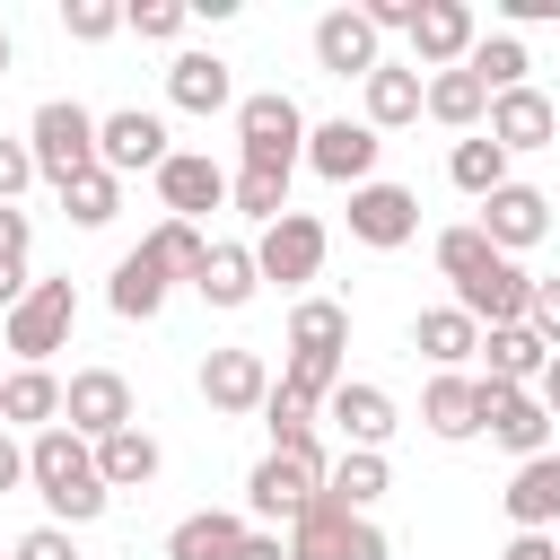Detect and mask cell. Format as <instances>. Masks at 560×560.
<instances>
[{"label": "cell", "instance_id": "obj_1", "mask_svg": "<svg viewBox=\"0 0 560 560\" xmlns=\"http://www.w3.org/2000/svg\"><path fill=\"white\" fill-rule=\"evenodd\" d=\"M26 481L44 490V508L52 516H70V525H88V516H105V481H96V446L79 438V429H35V446H26Z\"/></svg>", "mask_w": 560, "mask_h": 560}, {"label": "cell", "instance_id": "obj_2", "mask_svg": "<svg viewBox=\"0 0 560 560\" xmlns=\"http://www.w3.org/2000/svg\"><path fill=\"white\" fill-rule=\"evenodd\" d=\"M324 472H332V464H324L315 429H306V438H271V455H262V464L245 472V508H254V516H271V525H280V516L298 525V516L315 508Z\"/></svg>", "mask_w": 560, "mask_h": 560}, {"label": "cell", "instance_id": "obj_3", "mask_svg": "<svg viewBox=\"0 0 560 560\" xmlns=\"http://www.w3.org/2000/svg\"><path fill=\"white\" fill-rule=\"evenodd\" d=\"M26 149H35V175L61 192V184H79L96 166V114L79 96H44L35 122H26Z\"/></svg>", "mask_w": 560, "mask_h": 560}, {"label": "cell", "instance_id": "obj_4", "mask_svg": "<svg viewBox=\"0 0 560 560\" xmlns=\"http://www.w3.org/2000/svg\"><path fill=\"white\" fill-rule=\"evenodd\" d=\"M236 140H245V166H254V175H289V166L306 158V114H298V96H280V88L245 96V105H236Z\"/></svg>", "mask_w": 560, "mask_h": 560}, {"label": "cell", "instance_id": "obj_5", "mask_svg": "<svg viewBox=\"0 0 560 560\" xmlns=\"http://www.w3.org/2000/svg\"><path fill=\"white\" fill-rule=\"evenodd\" d=\"M70 324H79V289H70V280H35V289L9 306V350H18V368H44V359L70 341Z\"/></svg>", "mask_w": 560, "mask_h": 560}, {"label": "cell", "instance_id": "obj_6", "mask_svg": "<svg viewBox=\"0 0 560 560\" xmlns=\"http://www.w3.org/2000/svg\"><path fill=\"white\" fill-rule=\"evenodd\" d=\"M289 560H385V534H376L368 516H350V508H332V499L315 490V508L289 525Z\"/></svg>", "mask_w": 560, "mask_h": 560}, {"label": "cell", "instance_id": "obj_7", "mask_svg": "<svg viewBox=\"0 0 560 560\" xmlns=\"http://www.w3.org/2000/svg\"><path fill=\"white\" fill-rule=\"evenodd\" d=\"M324 219H306V210H280L271 228H262V245H254V271L262 280H280V289H298V280H315L324 271Z\"/></svg>", "mask_w": 560, "mask_h": 560}, {"label": "cell", "instance_id": "obj_8", "mask_svg": "<svg viewBox=\"0 0 560 560\" xmlns=\"http://www.w3.org/2000/svg\"><path fill=\"white\" fill-rule=\"evenodd\" d=\"M525 298H534V271H516L508 254H490V262H472V271L455 280V306H464L481 332H499V324H525Z\"/></svg>", "mask_w": 560, "mask_h": 560}, {"label": "cell", "instance_id": "obj_9", "mask_svg": "<svg viewBox=\"0 0 560 560\" xmlns=\"http://www.w3.org/2000/svg\"><path fill=\"white\" fill-rule=\"evenodd\" d=\"M481 385V429L525 464V455H551V411L534 402V385H490V376H472Z\"/></svg>", "mask_w": 560, "mask_h": 560}, {"label": "cell", "instance_id": "obj_10", "mask_svg": "<svg viewBox=\"0 0 560 560\" xmlns=\"http://www.w3.org/2000/svg\"><path fill=\"white\" fill-rule=\"evenodd\" d=\"M96 166L122 184V175H158L166 166V122L158 114H140V105H122V114H96Z\"/></svg>", "mask_w": 560, "mask_h": 560}, {"label": "cell", "instance_id": "obj_11", "mask_svg": "<svg viewBox=\"0 0 560 560\" xmlns=\"http://www.w3.org/2000/svg\"><path fill=\"white\" fill-rule=\"evenodd\" d=\"M376 158H385V140H376L368 122H350V114L306 131V166H315L324 184H350V192H359V184H376Z\"/></svg>", "mask_w": 560, "mask_h": 560}, {"label": "cell", "instance_id": "obj_12", "mask_svg": "<svg viewBox=\"0 0 560 560\" xmlns=\"http://www.w3.org/2000/svg\"><path fill=\"white\" fill-rule=\"evenodd\" d=\"M61 429H79L88 446L114 438V429H131V385H122L114 368H79V376L61 385Z\"/></svg>", "mask_w": 560, "mask_h": 560}, {"label": "cell", "instance_id": "obj_13", "mask_svg": "<svg viewBox=\"0 0 560 560\" xmlns=\"http://www.w3.org/2000/svg\"><path fill=\"white\" fill-rule=\"evenodd\" d=\"M350 236L376 245V254L411 245V236H420V192H411V184H359V192H350Z\"/></svg>", "mask_w": 560, "mask_h": 560}, {"label": "cell", "instance_id": "obj_14", "mask_svg": "<svg viewBox=\"0 0 560 560\" xmlns=\"http://www.w3.org/2000/svg\"><path fill=\"white\" fill-rule=\"evenodd\" d=\"M499 254H525V245H542L551 236V201L534 192V184H499L490 201H481V219H472Z\"/></svg>", "mask_w": 560, "mask_h": 560}, {"label": "cell", "instance_id": "obj_15", "mask_svg": "<svg viewBox=\"0 0 560 560\" xmlns=\"http://www.w3.org/2000/svg\"><path fill=\"white\" fill-rule=\"evenodd\" d=\"M472 44H481V26H472L464 0H420V18H411V52H420V70H464Z\"/></svg>", "mask_w": 560, "mask_h": 560}, {"label": "cell", "instance_id": "obj_16", "mask_svg": "<svg viewBox=\"0 0 560 560\" xmlns=\"http://www.w3.org/2000/svg\"><path fill=\"white\" fill-rule=\"evenodd\" d=\"M158 192H166V219H201V210H219V201H228V166H219V158H201V149H166Z\"/></svg>", "mask_w": 560, "mask_h": 560}, {"label": "cell", "instance_id": "obj_17", "mask_svg": "<svg viewBox=\"0 0 560 560\" xmlns=\"http://www.w3.org/2000/svg\"><path fill=\"white\" fill-rule=\"evenodd\" d=\"M262 394H271L262 350H210L201 359V402L210 411H262Z\"/></svg>", "mask_w": 560, "mask_h": 560}, {"label": "cell", "instance_id": "obj_18", "mask_svg": "<svg viewBox=\"0 0 560 560\" xmlns=\"http://www.w3.org/2000/svg\"><path fill=\"white\" fill-rule=\"evenodd\" d=\"M324 411L341 420V438H350L359 455H385V438H394V394H385V385H359V376H341V385L324 394Z\"/></svg>", "mask_w": 560, "mask_h": 560}, {"label": "cell", "instance_id": "obj_19", "mask_svg": "<svg viewBox=\"0 0 560 560\" xmlns=\"http://www.w3.org/2000/svg\"><path fill=\"white\" fill-rule=\"evenodd\" d=\"M315 61H324L332 79H368L385 52H376V26H368L359 9H324V18H315Z\"/></svg>", "mask_w": 560, "mask_h": 560}, {"label": "cell", "instance_id": "obj_20", "mask_svg": "<svg viewBox=\"0 0 560 560\" xmlns=\"http://www.w3.org/2000/svg\"><path fill=\"white\" fill-rule=\"evenodd\" d=\"M551 131H560V105L542 96V88H508V96H490V140L516 158V149H551Z\"/></svg>", "mask_w": 560, "mask_h": 560}, {"label": "cell", "instance_id": "obj_21", "mask_svg": "<svg viewBox=\"0 0 560 560\" xmlns=\"http://www.w3.org/2000/svg\"><path fill=\"white\" fill-rule=\"evenodd\" d=\"M508 516H516V534H560V455H525L516 464Z\"/></svg>", "mask_w": 560, "mask_h": 560}, {"label": "cell", "instance_id": "obj_22", "mask_svg": "<svg viewBox=\"0 0 560 560\" xmlns=\"http://www.w3.org/2000/svg\"><path fill=\"white\" fill-rule=\"evenodd\" d=\"M359 88H368V114H359L368 131H402V122H420V88H429V79H420L411 61H376Z\"/></svg>", "mask_w": 560, "mask_h": 560}, {"label": "cell", "instance_id": "obj_23", "mask_svg": "<svg viewBox=\"0 0 560 560\" xmlns=\"http://www.w3.org/2000/svg\"><path fill=\"white\" fill-rule=\"evenodd\" d=\"M166 96H175L184 114H219V105H236V79H228V61H219V52H175Z\"/></svg>", "mask_w": 560, "mask_h": 560}, {"label": "cell", "instance_id": "obj_24", "mask_svg": "<svg viewBox=\"0 0 560 560\" xmlns=\"http://www.w3.org/2000/svg\"><path fill=\"white\" fill-rule=\"evenodd\" d=\"M105 298H114V315H122V324H149V315L166 306V262H158L149 245H131V254L114 262V289H105Z\"/></svg>", "mask_w": 560, "mask_h": 560}, {"label": "cell", "instance_id": "obj_25", "mask_svg": "<svg viewBox=\"0 0 560 560\" xmlns=\"http://www.w3.org/2000/svg\"><path fill=\"white\" fill-rule=\"evenodd\" d=\"M236 551H245V516H228V508H192L166 534V560H236Z\"/></svg>", "mask_w": 560, "mask_h": 560}, {"label": "cell", "instance_id": "obj_26", "mask_svg": "<svg viewBox=\"0 0 560 560\" xmlns=\"http://www.w3.org/2000/svg\"><path fill=\"white\" fill-rule=\"evenodd\" d=\"M96 481L105 490H140V481H158V438L131 420V429H114V438H96Z\"/></svg>", "mask_w": 560, "mask_h": 560}, {"label": "cell", "instance_id": "obj_27", "mask_svg": "<svg viewBox=\"0 0 560 560\" xmlns=\"http://www.w3.org/2000/svg\"><path fill=\"white\" fill-rule=\"evenodd\" d=\"M192 289H201L210 306H245V298L262 289V271H254V245H210V254H201V271H192Z\"/></svg>", "mask_w": 560, "mask_h": 560}, {"label": "cell", "instance_id": "obj_28", "mask_svg": "<svg viewBox=\"0 0 560 560\" xmlns=\"http://www.w3.org/2000/svg\"><path fill=\"white\" fill-rule=\"evenodd\" d=\"M9 420L52 429V420H61V376H52V368H18V376H0V429H9Z\"/></svg>", "mask_w": 560, "mask_h": 560}, {"label": "cell", "instance_id": "obj_29", "mask_svg": "<svg viewBox=\"0 0 560 560\" xmlns=\"http://www.w3.org/2000/svg\"><path fill=\"white\" fill-rule=\"evenodd\" d=\"M420 420H429V438H472L481 429V385L472 376H429Z\"/></svg>", "mask_w": 560, "mask_h": 560}, {"label": "cell", "instance_id": "obj_30", "mask_svg": "<svg viewBox=\"0 0 560 560\" xmlns=\"http://www.w3.org/2000/svg\"><path fill=\"white\" fill-rule=\"evenodd\" d=\"M420 114H438L446 131H472V122L490 114V88H481L472 70H438V79L420 88Z\"/></svg>", "mask_w": 560, "mask_h": 560}, {"label": "cell", "instance_id": "obj_31", "mask_svg": "<svg viewBox=\"0 0 560 560\" xmlns=\"http://www.w3.org/2000/svg\"><path fill=\"white\" fill-rule=\"evenodd\" d=\"M411 350H429V359L455 376V359H472V350H481V324H472L464 306H429V315L411 324Z\"/></svg>", "mask_w": 560, "mask_h": 560}, {"label": "cell", "instance_id": "obj_32", "mask_svg": "<svg viewBox=\"0 0 560 560\" xmlns=\"http://www.w3.org/2000/svg\"><path fill=\"white\" fill-rule=\"evenodd\" d=\"M481 350H490V385H534L551 359L534 324H499V332H481Z\"/></svg>", "mask_w": 560, "mask_h": 560}, {"label": "cell", "instance_id": "obj_33", "mask_svg": "<svg viewBox=\"0 0 560 560\" xmlns=\"http://www.w3.org/2000/svg\"><path fill=\"white\" fill-rule=\"evenodd\" d=\"M341 341H350V306H341V298H298V315H289V350L341 359Z\"/></svg>", "mask_w": 560, "mask_h": 560}, {"label": "cell", "instance_id": "obj_34", "mask_svg": "<svg viewBox=\"0 0 560 560\" xmlns=\"http://www.w3.org/2000/svg\"><path fill=\"white\" fill-rule=\"evenodd\" d=\"M446 175H455V192H472V201H490V192L508 184V149H499L490 131H472V140H455V158H446Z\"/></svg>", "mask_w": 560, "mask_h": 560}, {"label": "cell", "instance_id": "obj_35", "mask_svg": "<svg viewBox=\"0 0 560 560\" xmlns=\"http://www.w3.org/2000/svg\"><path fill=\"white\" fill-rule=\"evenodd\" d=\"M324 499H332V508H350V516H368V499H385V455L341 446V464L324 472Z\"/></svg>", "mask_w": 560, "mask_h": 560}, {"label": "cell", "instance_id": "obj_36", "mask_svg": "<svg viewBox=\"0 0 560 560\" xmlns=\"http://www.w3.org/2000/svg\"><path fill=\"white\" fill-rule=\"evenodd\" d=\"M464 70H472L490 96H508V88H525V70H534V61H525V44H516V35H481V44L464 52Z\"/></svg>", "mask_w": 560, "mask_h": 560}, {"label": "cell", "instance_id": "obj_37", "mask_svg": "<svg viewBox=\"0 0 560 560\" xmlns=\"http://www.w3.org/2000/svg\"><path fill=\"white\" fill-rule=\"evenodd\" d=\"M26 236H35V228H26V210H18V201H0V315L35 289V280H26Z\"/></svg>", "mask_w": 560, "mask_h": 560}, {"label": "cell", "instance_id": "obj_38", "mask_svg": "<svg viewBox=\"0 0 560 560\" xmlns=\"http://www.w3.org/2000/svg\"><path fill=\"white\" fill-rule=\"evenodd\" d=\"M140 245H149V254H158V262H166V280H192V271H201V254H210V245H201V228H192V219H158V228H149V236H140Z\"/></svg>", "mask_w": 560, "mask_h": 560}, {"label": "cell", "instance_id": "obj_39", "mask_svg": "<svg viewBox=\"0 0 560 560\" xmlns=\"http://www.w3.org/2000/svg\"><path fill=\"white\" fill-rule=\"evenodd\" d=\"M61 210H70V219H79V228H105V219H114V210H122V184H114V175H105V166H88V175H79V184H61Z\"/></svg>", "mask_w": 560, "mask_h": 560}, {"label": "cell", "instance_id": "obj_40", "mask_svg": "<svg viewBox=\"0 0 560 560\" xmlns=\"http://www.w3.org/2000/svg\"><path fill=\"white\" fill-rule=\"evenodd\" d=\"M228 201H236L245 219H262V228H271V219L289 210V175H254V166H245V175H228Z\"/></svg>", "mask_w": 560, "mask_h": 560}, {"label": "cell", "instance_id": "obj_41", "mask_svg": "<svg viewBox=\"0 0 560 560\" xmlns=\"http://www.w3.org/2000/svg\"><path fill=\"white\" fill-rule=\"evenodd\" d=\"M271 385H289L298 402H324V394L341 385V359H315V350H289V368H280Z\"/></svg>", "mask_w": 560, "mask_h": 560}, {"label": "cell", "instance_id": "obj_42", "mask_svg": "<svg viewBox=\"0 0 560 560\" xmlns=\"http://www.w3.org/2000/svg\"><path fill=\"white\" fill-rule=\"evenodd\" d=\"M184 18H192L184 0H131V9H122V26H131L140 44H175V35H184Z\"/></svg>", "mask_w": 560, "mask_h": 560}, {"label": "cell", "instance_id": "obj_43", "mask_svg": "<svg viewBox=\"0 0 560 560\" xmlns=\"http://www.w3.org/2000/svg\"><path fill=\"white\" fill-rule=\"evenodd\" d=\"M61 26H70L79 44H105V35L122 26V9H114V0H61Z\"/></svg>", "mask_w": 560, "mask_h": 560}, {"label": "cell", "instance_id": "obj_44", "mask_svg": "<svg viewBox=\"0 0 560 560\" xmlns=\"http://www.w3.org/2000/svg\"><path fill=\"white\" fill-rule=\"evenodd\" d=\"M26 184H35V149H26V140H9V131H0V201H18V192H26Z\"/></svg>", "mask_w": 560, "mask_h": 560}, {"label": "cell", "instance_id": "obj_45", "mask_svg": "<svg viewBox=\"0 0 560 560\" xmlns=\"http://www.w3.org/2000/svg\"><path fill=\"white\" fill-rule=\"evenodd\" d=\"M525 324L542 332V350H560V280H534V298H525Z\"/></svg>", "mask_w": 560, "mask_h": 560}, {"label": "cell", "instance_id": "obj_46", "mask_svg": "<svg viewBox=\"0 0 560 560\" xmlns=\"http://www.w3.org/2000/svg\"><path fill=\"white\" fill-rule=\"evenodd\" d=\"M9 560H79V551H70V534H61V525H35V534H18V551H9Z\"/></svg>", "mask_w": 560, "mask_h": 560}, {"label": "cell", "instance_id": "obj_47", "mask_svg": "<svg viewBox=\"0 0 560 560\" xmlns=\"http://www.w3.org/2000/svg\"><path fill=\"white\" fill-rule=\"evenodd\" d=\"M534 402H542V411H551V420H560V350H551V359H542V376H534Z\"/></svg>", "mask_w": 560, "mask_h": 560}, {"label": "cell", "instance_id": "obj_48", "mask_svg": "<svg viewBox=\"0 0 560 560\" xmlns=\"http://www.w3.org/2000/svg\"><path fill=\"white\" fill-rule=\"evenodd\" d=\"M26 481V446H9V429H0V490H18Z\"/></svg>", "mask_w": 560, "mask_h": 560}, {"label": "cell", "instance_id": "obj_49", "mask_svg": "<svg viewBox=\"0 0 560 560\" xmlns=\"http://www.w3.org/2000/svg\"><path fill=\"white\" fill-rule=\"evenodd\" d=\"M508 560H560V542H551V534H516V542H508Z\"/></svg>", "mask_w": 560, "mask_h": 560}, {"label": "cell", "instance_id": "obj_50", "mask_svg": "<svg viewBox=\"0 0 560 560\" xmlns=\"http://www.w3.org/2000/svg\"><path fill=\"white\" fill-rule=\"evenodd\" d=\"M236 560H289V542H280V534H245V551H236Z\"/></svg>", "mask_w": 560, "mask_h": 560}, {"label": "cell", "instance_id": "obj_51", "mask_svg": "<svg viewBox=\"0 0 560 560\" xmlns=\"http://www.w3.org/2000/svg\"><path fill=\"white\" fill-rule=\"evenodd\" d=\"M0 70H9V35H0Z\"/></svg>", "mask_w": 560, "mask_h": 560}, {"label": "cell", "instance_id": "obj_52", "mask_svg": "<svg viewBox=\"0 0 560 560\" xmlns=\"http://www.w3.org/2000/svg\"><path fill=\"white\" fill-rule=\"evenodd\" d=\"M551 542H560V534H551Z\"/></svg>", "mask_w": 560, "mask_h": 560}]
</instances>
